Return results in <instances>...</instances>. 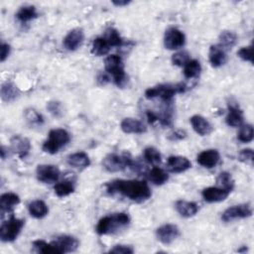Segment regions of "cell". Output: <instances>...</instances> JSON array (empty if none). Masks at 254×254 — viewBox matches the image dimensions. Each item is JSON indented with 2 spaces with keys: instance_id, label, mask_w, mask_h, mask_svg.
<instances>
[{
  "instance_id": "obj_1",
  "label": "cell",
  "mask_w": 254,
  "mask_h": 254,
  "mask_svg": "<svg viewBox=\"0 0 254 254\" xmlns=\"http://www.w3.org/2000/svg\"><path fill=\"white\" fill-rule=\"evenodd\" d=\"M106 190L110 194L119 193L131 200L142 202L152 195L148 184L138 180H114L105 185Z\"/></svg>"
},
{
  "instance_id": "obj_2",
  "label": "cell",
  "mask_w": 254,
  "mask_h": 254,
  "mask_svg": "<svg viewBox=\"0 0 254 254\" xmlns=\"http://www.w3.org/2000/svg\"><path fill=\"white\" fill-rule=\"evenodd\" d=\"M130 222V217L125 212H117L103 216L96 225V232L100 235L113 234L125 228Z\"/></svg>"
},
{
  "instance_id": "obj_3",
  "label": "cell",
  "mask_w": 254,
  "mask_h": 254,
  "mask_svg": "<svg viewBox=\"0 0 254 254\" xmlns=\"http://www.w3.org/2000/svg\"><path fill=\"white\" fill-rule=\"evenodd\" d=\"M186 90L185 83H165L159 84L148 88L145 91V97L148 99H153L159 97L162 102H172L175 94L183 93Z\"/></svg>"
},
{
  "instance_id": "obj_4",
  "label": "cell",
  "mask_w": 254,
  "mask_h": 254,
  "mask_svg": "<svg viewBox=\"0 0 254 254\" xmlns=\"http://www.w3.org/2000/svg\"><path fill=\"white\" fill-rule=\"evenodd\" d=\"M105 70L112 75L114 83L118 87H124L127 83V75L124 70L122 59L117 55H110L104 61Z\"/></svg>"
},
{
  "instance_id": "obj_5",
  "label": "cell",
  "mask_w": 254,
  "mask_h": 254,
  "mask_svg": "<svg viewBox=\"0 0 254 254\" xmlns=\"http://www.w3.org/2000/svg\"><path fill=\"white\" fill-rule=\"evenodd\" d=\"M70 140L69 133L62 128L52 129L49 132V138L44 142L42 149L49 154L58 153L63 147H64Z\"/></svg>"
},
{
  "instance_id": "obj_6",
  "label": "cell",
  "mask_w": 254,
  "mask_h": 254,
  "mask_svg": "<svg viewBox=\"0 0 254 254\" xmlns=\"http://www.w3.org/2000/svg\"><path fill=\"white\" fill-rule=\"evenodd\" d=\"M25 221L20 218L11 216L7 221L3 222L0 227V238L3 242H12L20 234Z\"/></svg>"
},
{
  "instance_id": "obj_7",
  "label": "cell",
  "mask_w": 254,
  "mask_h": 254,
  "mask_svg": "<svg viewBox=\"0 0 254 254\" xmlns=\"http://www.w3.org/2000/svg\"><path fill=\"white\" fill-rule=\"evenodd\" d=\"M104 169L108 172L114 173L123 171L127 167L132 166L131 157L128 154H108L102 161Z\"/></svg>"
},
{
  "instance_id": "obj_8",
  "label": "cell",
  "mask_w": 254,
  "mask_h": 254,
  "mask_svg": "<svg viewBox=\"0 0 254 254\" xmlns=\"http://www.w3.org/2000/svg\"><path fill=\"white\" fill-rule=\"evenodd\" d=\"M186 44L185 34L177 28H169L165 32L164 46L168 50H179Z\"/></svg>"
},
{
  "instance_id": "obj_9",
  "label": "cell",
  "mask_w": 254,
  "mask_h": 254,
  "mask_svg": "<svg viewBox=\"0 0 254 254\" xmlns=\"http://www.w3.org/2000/svg\"><path fill=\"white\" fill-rule=\"evenodd\" d=\"M252 215V209L249 204L242 203L228 207L221 214V219L224 222H230L235 219L246 218Z\"/></svg>"
},
{
  "instance_id": "obj_10",
  "label": "cell",
  "mask_w": 254,
  "mask_h": 254,
  "mask_svg": "<svg viewBox=\"0 0 254 254\" xmlns=\"http://www.w3.org/2000/svg\"><path fill=\"white\" fill-rule=\"evenodd\" d=\"M61 172L59 168L55 165L43 164L37 166L36 176L37 179L44 184H54L60 178Z\"/></svg>"
},
{
  "instance_id": "obj_11",
  "label": "cell",
  "mask_w": 254,
  "mask_h": 254,
  "mask_svg": "<svg viewBox=\"0 0 254 254\" xmlns=\"http://www.w3.org/2000/svg\"><path fill=\"white\" fill-rule=\"evenodd\" d=\"M179 235L180 230L178 226L172 223L163 224L156 230V236L158 240L165 245L171 244L174 240H176L179 237Z\"/></svg>"
},
{
  "instance_id": "obj_12",
  "label": "cell",
  "mask_w": 254,
  "mask_h": 254,
  "mask_svg": "<svg viewBox=\"0 0 254 254\" xmlns=\"http://www.w3.org/2000/svg\"><path fill=\"white\" fill-rule=\"evenodd\" d=\"M52 243L56 247L58 254L73 252L78 248V245H79L78 240L75 237L70 235L58 236L55 240L52 241Z\"/></svg>"
},
{
  "instance_id": "obj_13",
  "label": "cell",
  "mask_w": 254,
  "mask_h": 254,
  "mask_svg": "<svg viewBox=\"0 0 254 254\" xmlns=\"http://www.w3.org/2000/svg\"><path fill=\"white\" fill-rule=\"evenodd\" d=\"M84 39V34L83 31L79 28H74L72 30H70L64 39V47L68 50V51H75L76 49H78Z\"/></svg>"
},
{
  "instance_id": "obj_14",
  "label": "cell",
  "mask_w": 254,
  "mask_h": 254,
  "mask_svg": "<svg viewBox=\"0 0 254 254\" xmlns=\"http://www.w3.org/2000/svg\"><path fill=\"white\" fill-rule=\"evenodd\" d=\"M191 167L190 161L183 156H171L167 161V169L171 173H183Z\"/></svg>"
},
{
  "instance_id": "obj_15",
  "label": "cell",
  "mask_w": 254,
  "mask_h": 254,
  "mask_svg": "<svg viewBox=\"0 0 254 254\" xmlns=\"http://www.w3.org/2000/svg\"><path fill=\"white\" fill-rule=\"evenodd\" d=\"M230 191L219 187H208L201 191V195L206 202H219L227 198Z\"/></svg>"
},
{
  "instance_id": "obj_16",
  "label": "cell",
  "mask_w": 254,
  "mask_h": 254,
  "mask_svg": "<svg viewBox=\"0 0 254 254\" xmlns=\"http://www.w3.org/2000/svg\"><path fill=\"white\" fill-rule=\"evenodd\" d=\"M219 159H220V156L217 150L208 149L200 152L197 155L196 161L200 166L207 169H211L217 165V163L219 162Z\"/></svg>"
},
{
  "instance_id": "obj_17",
  "label": "cell",
  "mask_w": 254,
  "mask_h": 254,
  "mask_svg": "<svg viewBox=\"0 0 254 254\" xmlns=\"http://www.w3.org/2000/svg\"><path fill=\"white\" fill-rule=\"evenodd\" d=\"M121 130L126 134H142L147 131V127L143 122L136 118L127 117L121 121Z\"/></svg>"
},
{
  "instance_id": "obj_18",
  "label": "cell",
  "mask_w": 254,
  "mask_h": 254,
  "mask_svg": "<svg viewBox=\"0 0 254 254\" xmlns=\"http://www.w3.org/2000/svg\"><path fill=\"white\" fill-rule=\"evenodd\" d=\"M11 150L17 154L20 158H25L31 149L30 141L26 137H22L20 135H15L12 137L11 141Z\"/></svg>"
},
{
  "instance_id": "obj_19",
  "label": "cell",
  "mask_w": 254,
  "mask_h": 254,
  "mask_svg": "<svg viewBox=\"0 0 254 254\" xmlns=\"http://www.w3.org/2000/svg\"><path fill=\"white\" fill-rule=\"evenodd\" d=\"M193 130L200 136H206L211 133L212 126L209 121L201 115H193L190 118Z\"/></svg>"
},
{
  "instance_id": "obj_20",
  "label": "cell",
  "mask_w": 254,
  "mask_h": 254,
  "mask_svg": "<svg viewBox=\"0 0 254 254\" xmlns=\"http://www.w3.org/2000/svg\"><path fill=\"white\" fill-rule=\"evenodd\" d=\"M209 63L213 67H219L223 65L227 61V56L225 50L221 48L219 45H212L209 48L208 53Z\"/></svg>"
},
{
  "instance_id": "obj_21",
  "label": "cell",
  "mask_w": 254,
  "mask_h": 254,
  "mask_svg": "<svg viewBox=\"0 0 254 254\" xmlns=\"http://www.w3.org/2000/svg\"><path fill=\"white\" fill-rule=\"evenodd\" d=\"M244 120L243 112L239 108V106L235 103H229L228 104V114L225 118L226 124L231 127H239L242 125Z\"/></svg>"
},
{
  "instance_id": "obj_22",
  "label": "cell",
  "mask_w": 254,
  "mask_h": 254,
  "mask_svg": "<svg viewBox=\"0 0 254 254\" xmlns=\"http://www.w3.org/2000/svg\"><path fill=\"white\" fill-rule=\"evenodd\" d=\"M67 164L75 169H85L90 165V159L84 152H76L67 157Z\"/></svg>"
},
{
  "instance_id": "obj_23",
  "label": "cell",
  "mask_w": 254,
  "mask_h": 254,
  "mask_svg": "<svg viewBox=\"0 0 254 254\" xmlns=\"http://www.w3.org/2000/svg\"><path fill=\"white\" fill-rule=\"evenodd\" d=\"M177 211L184 217H191L198 211V205L193 201H188L180 199L176 202Z\"/></svg>"
},
{
  "instance_id": "obj_24",
  "label": "cell",
  "mask_w": 254,
  "mask_h": 254,
  "mask_svg": "<svg viewBox=\"0 0 254 254\" xmlns=\"http://www.w3.org/2000/svg\"><path fill=\"white\" fill-rule=\"evenodd\" d=\"M20 203V197L14 192H5L0 196V207L2 212H11Z\"/></svg>"
},
{
  "instance_id": "obj_25",
  "label": "cell",
  "mask_w": 254,
  "mask_h": 254,
  "mask_svg": "<svg viewBox=\"0 0 254 254\" xmlns=\"http://www.w3.org/2000/svg\"><path fill=\"white\" fill-rule=\"evenodd\" d=\"M28 209L30 214L35 218H43L49 212L48 205L45 203V201L41 199H36L30 202L28 205Z\"/></svg>"
},
{
  "instance_id": "obj_26",
  "label": "cell",
  "mask_w": 254,
  "mask_h": 254,
  "mask_svg": "<svg viewBox=\"0 0 254 254\" xmlns=\"http://www.w3.org/2000/svg\"><path fill=\"white\" fill-rule=\"evenodd\" d=\"M110 45L104 37H97L92 42L91 46V54L96 57L105 56L110 51Z\"/></svg>"
},
{
  "instance_id": "obj_27",
  "label": "cell",
  "mask_w": 254,
  "mask_h": 254,
  "mask_svg": "<svg viewBox=\"0 0 254 254\" xmlns=\"http://www.w3.org/2000/svg\"><path fill=\"white\" fill-rule=\"evenodd\" d=\"M148 178L154 185L161 186L164 185L169 180V175L163 169L155 166L149 171Z\"/></svg>"
},
{
  "instance_id": "obj_28",
  "label": "cell",
  "mask_w": 254,
  "mask_h": 254,
  "mask_svg": "<svg viewBox=\"0 0 254 254\" xmlns=\"http://www.w3.org/2000/svg\"><path fill=\"white\" fill-rule=\"evenodd\" d=\"M38 12L36 10L35 6L29 5V6H23L19 9V11L16 14L17 19L22 22V23H26L29 22L31 20H34L38 17Z\"/></svg>"
},
{
  "instance_id": "obj_29",
  "label": "cell",
  "mask_w": 254,
  "mask_h": 254,
  "mask_svg": "<svg viewBox=\"0 0 254 254\" xmlns=\"http://www.w3.org/2000/svg\"><path fill=\"white\" fill-rule=\"evenodd\" d=\"M219 46L224 50L233 48L237 42V35L232 31H222L218 37Z\"/></svg>"
},
{
  "instance_id": "obj_30",
  "label": "cell",
  "mask_w": 254,
  "mask_h": 254,
  "mask_svg": "<svg viewBox=\"0 0 254 254\" xmlns=\"http://www.w3.org/2000/svg\"><path fill=\"white\" fill-rule=\"evenodd\" d=\"M0 92H1L2 99L6 102L13 101L19 95V91L17 87L12 82H9V81H6L2 84Z\"/></svg>"
},
{
  "instance_id": "obj_31",
  "label": "cell",
  "mask_w": 254,
  "mask_h": 254,
  "mask_svg": "<svg viewBox=\"0 0 254 254\" xmlns=\"http://www.w3.org/2000/svg\"><path fill=\"white\" fill-rule=\"evenodd\" d=\"M201 70V65L197 60H190L184 65V75L186 78L191 79L196 77Z\"/></svg>"
},
{
  "instance_id": "obj_32",
  "label": "cell",
  "mask_w": 254,
  "mask_h": 254,
  "mask_svg": "<svg viewBox=\"0 0 254 254\" xmlns=\"http://www.w3.org/2000/svg\"><path fill=\"white\" fill-rule=\"evenodd\" d=\"M54 190L59 197H64L74 191V185L70 181H63L55 185Z\"/></svg>"
},
{
  "instance_id": "obj_33",
  "label": "cell",
  "mask_w": 254,
  "mask_h": 254,
  "mask_svg": "<svg viewBox=\"0 0 254 254\" xmlns=\"http://www.w3.org/2000/svg\"><path fill=\"white\" fill-rule=\"evenodd\" d=\"M216 183L219 186V188H222L228 191H231L234 189V180L228 172H221L217 179Z\"/></svg>"
},
{
  "instance_id": "obj_34",
  "label": "cell",
  "mask_w": 254,
  "mask_h": 254,
  "mask_svg": "<svg viewBox=\"0 0 254 254\" xmlns=\"http://www.w3.org/2000/svg\"><path fill=\"white\" fill-rule=\"evenodd\" d=\"M253 137H254L253 126L251 124L241 125L237 134V139L242 143H249L253 140Z\"/></svg>"
},
{
  "instance_id": "obj_35",
  "label": "cell",
  "mask_w": 254,
  "mask_h": 254,
  "mask_svg": "<svg viewBox=\"0 0 254 254\" xmlns=\"http://www.w3.org/2000/svg\"><path fill=\"white\" fill-rule=\"evenodd\" d=\"M144 159L152 165H158L162 161L161 153L155 147H147L144 150Z\"/></svg>"
},
{
  "instance_id": "obj_36",
  "label": "cell",
  "mask_w": 254,
  "mask_h": 254,
  "mask_svg": "<svg viewBox=\"0 0 254 254\" xmlns=\"http://www.w3.org/2000/svg\"><path fill=\"white\" fill-rule=\"evenodd\" d=\"M33 246H34L35 250L39 253H45V254L57 253L58 254V251L52 242L48 243L45 240L39 239V240H35L33 242Z\"/></svg>"
},
{
  "instance_id": "obj_37",
  "label": "cell",
  "mask_w": 254,
  "mask_h": 254,
  "mask_svg": "<svg viewBox=\"0 0 254 254\" xmlns=\"http://www.w3.org/2000/svg\"><path fill=\"white\" fill-rule=\"evenodd\" d=\"M109 43L110 47H120L123 44V40L116 29L110 28L107 30L106 37H104Z\"/></svg>"
},
{
  "instance_id": "obj_38",
  "label": "cell",
  "mask_w": 254,
  "mask_h": 254,
  "mask_svg": "<svg viewBox=\"0 0 254 254\" xmlns=\"http://www.w3.org/2000/svg\"><path fill=\"white\" fill-rule=\"evenodd\" d=\"M25 117L31 125H41L44 122L43 116L33 108H28L25 110Z\"/></svg>"
},
{
  "instance_id": "obj_39",
  "label": "cell",
  "mask_w": 254,
  "mask_h": 254,
  "mask_svg": "<svg viewBox=\"0 0 254 254\" xmlns=\"http://www.w3.org/2000/svg\"><path fill=\"white\" fill-rule=\"evenodd\" d=\"M190 60V55L186 51H181V52L175 53L172 56V64L174 65H178V66H184Z\"/></svg>"
},
{
  "instance_id": "obj_40",
  "label": "cell",
  "mask_w": 254,
  "mask_h": 254,
  "mask_svg": "<svg viewBox=\"0 0 254 254\" xmlns=\"http://www.w3.org/2000/svg\"><path fill=\"white\" fill-rule=\"evenodd\" d=\"M252 45L248 46V47H242L240 50H238L237 52V56L245 61V62H249V63H253V56H252Z\"/></svg>"
},
{
  "instance_id": "obj_41",
  "label": "cell",
  "mask_w": 254,
  "mask_h": 254,
  "mask_svg": "<svg viewBox=\"0 0 254 254\" xmlns=\"http://www.w3.org/2000/svg\"><path fill=\"white\" fill-rule=\"evenodd\" d=\"M253 156H254V153H253L252 149H250V148L243 149L238 154V160L240 162H242V163H246V164L250 163V164H252Z\"/></svg>"
},
{
  "instance_id": "obj_42",
  "label": "cell",
  "mask_w": 254,
  "mask_h": 254,
  "mask_svg": "<svg viewBox=\"0 0 254 254\" xmlns=\"http://www.w3.org/2000/svg\"><path fill=\"white\" fill-rule=\"evenodd\" d=\"M134 252V249L129 245H115L113 248L109 250V253H115V254H132Z\"/></svg>"
},
{
  "instance_id": "obj_43",
  "label": "cell",
  "mask_w": 254,
  "mask_h": 254,
  "mask_svg": "<svg viewBox=\"0 0 254 254\" xmlns=\"http://www.w3.org/2000/svg\"><path fill=\"white\" fill-rule=\"evenodd\" d=\"M47 108L49 109V111L55 115V116H60L62 111H61V104L60 102L57 101H51L47 104Z\"/></svg>"
},
{
  "instance_id": "obj_44",
  "label": "cell",
  "mask_w": 254,
  "mask_h": 254,
  "mask_svg": "<svg viewBox=\"0 0 254 254\" xmlns=\"http://www.w3.org/2000/svg\"><path fill=\"white\" fill-rule=\"evenodd\" d=\"M186 136H187V133L184 130H175L168 135V139L172 141H177V140L184 139Z\"/></svg>"
},
{
  "instance_id": "obj_45",
  "label": "cell",
  "mask_w": 254,
  "mask_h": 254,
  "mask_svg": "<svg viewBox=\"0 0 254 254\" xmlns=\"http://www.w3.org/2000/svg\"><path fill=\"white\" fill-rule=\"evenodd\" d=\"M10 46L6 43H2L1 47H0V61L3 63L9 56L10 54Z\"/></svg>"
},
{
  "instance_id": "obj_46",
  "label": "cell",
  "mask_w": 254,
  "mask_h": 254,
  "mask_svg": "<svg viewBox=\"0 0 254 254\" xmlns=\"http://www.w3.org/2000/svg\"><path fill=\"white\" fill-rule=\"evenodd\" d=\"M97 81H98L99 84L104 85V84H106L109 81V77L105 73H100L98 75V77H97Z\"/></svg>"
},
{
  "instance_id": "obj_47",
  "label": "cell",
  "mask_w": 254,
  "mask_h": 254,
  "mask_svg": "<svg viewBox=\"0 0 254 254\" xmlns=\"http://www.w3.org/2000/svg\"><path fill=\"white\" fill-rule=\"evenodd\" d=\"M130 0H112V4L117 6V7H122V6H126L130 3Z\"/></svg>"
}]
</instances>
